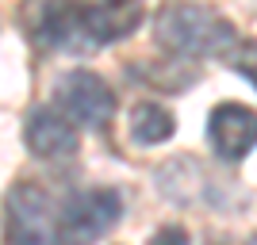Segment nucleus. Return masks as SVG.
<instances>
[{
	"instance_id": "obj_1",
	"label": "nucleus",
	"mask_w": 257,
	"mask_h": 245,
	"mask_svg": "<svg viewBox=\"0 0 257 245\" xmlns=\"http://www.w3.org/2000/svg\"><path fill=\"white\" fill-rule=\"evenodd\" d=\"M154 39L161 50L181 58H226L238 43L234 23L223 20L207 4L192 0H169L154 12Z\"/></svg>"
},
{
	"instance_id": "obj_2",
	"label": "nucleus",
	"mask_w": 257,
	"mask_h": 245,
	"mask_svg": "<svg viewBox=\"0 0 257 245\" xmlns=\"http://www.w3.org/2000/svg\"><path fill=\"white\" fill-rule=\"evenodd\" d=\"M123 218V195L115 188H88L65 199L58 214V245H96Z\"/></svg>"
},
{
	"instance_id": "obj_3",
	"label": "nucleus",
	"mask_w": 257,
	"mask_h": 245,
	"mask_svg": "<svg viewBox=\"0 0 257 245\" xmlns=\"http://www.w3.org/2000/svg\"><path fill=\"white\" fill-rule=\"evenodd\" d=\"M58 111H62L73 127H88V130H104L115 115V92L107 88V81L92 69H69L54 88Z\"/></svg>"
},
{
	"instance_id": "obj_4",
	"label": "nucleus",
	"mask_w": 257,
	"mask_h": 245,
	"mask_svg": "<svg viewBox=\"0 0 257 245\" xmlns=\"http://www.w3.org/2000/svg\"><path fill=\"white\" fill-rule=\"evenodd\" d=\"M12 245H58V211L54 199L31 180L12 184L4 195Z\"/></svg>"
},
{
	"instance_id": "obj_5",
	"label": "nucleus",
	"mask_w": 257,
	"mask_h": 245,
	"mask_svg": "<svg viewBox=\"0 0 257 245\" xmlns=\"http://www.w3.org/2000/svg\"><path fill=\"white\" fill-rule=\"evenodd\" d=\"M207 142L223 161L238 165L257 146V111L246 104H234V100L215 104L207 115Z\"/></svg>"
},
{
	"instance_id": "obj_6",
	"label": "nucleus",
	"mask_w": 257,
	"mask_h": 245,
	"mask_svg": "<svg viewBox=\"0 0 257 245\" xmlns=\"http://www.w3.org/2000/svg\"><path fill=\"white\" fill-rule=\"evenodd\" d=\"M23 142H27V149L35 157L62 161V157H73L77 153L81 134H77V127L54 104H39V107H31V115L23 123Z\"/></svg>"
},
{
	"instance_id": "obj_7",
	"label": "nucleus",
	"mask_w": 257,
	"mask_h": 245,
	"mask_svg": "<svg viewBox=\"0 0 257 245\" xmlns=\"http://www.w3.org/2000/svg\"><path fill=\"white\" fill-rule=\"evenodd\" d=\"M139 23H142V0H96V4H85V31L96 50L131 39L139 31Z\"/></svg>"
},
{
	"instance_id": "obj_8",
	"label": "nucleus",
	"mask_w": 257,
	"mask_h": 245,
	"mask_svg": "<svg viewBox=\"0 0 257 245\" xmlns=\"http://www.w3.org/2000/svg\"><path fill=\"white\" fill-rule=\"evenodd\" d=\"M85 8L81 0H50L43 8V43L65 54H92V39L85 35Z\"/></svg>"
},
{
	"instance_id": "obj_9",
	"label": "nucleus",
	"mask_w": 257,
	"mask_h": 245,
	"mask_svg": "<svg viewBox=\"0 0 257 245\" xmlns=\"http://www.w3.org/2000/svg\"><path fill=\"white\" fill-rule=\"evenodd\" d=\"M173 134H177V119H173L169 107L150 104V100L135 104V111H131V138L139 146H161Z\"/></svg>"
},
{
	"instance_id": "obj_10",
	"label": "nucleus",
	"mask_w": 257,
	"mask_h": 245,
	"mask_svg": "<svg viewBox=\"0 0 257 245\" xmlns=\"http://www.w3.org/2000/svg\"><path fill=\"white\" fill-rule=\"evenodd\" d=\"M226 65H230L234 73H242L249 85L257 88V43H253V39H246V43H234V46H230V54H226Z\"/></svg>"
},
{
	"instance_id": "obj_11",
	"label": "nucleus",
	"mask_w": 257,
	"mask_h": 245,
	"mask_svg": "<svg viewBox=\"0 0 257 245\" xmlns=\"http://www.w3.org/2000/svg\"><path fill=\"white\" fill-rule=\"evenodd\" d=\"M146 245H192V237H188V230H184L181 222H165L150 234Z\"/></svg>"
},
{
	"instance_id": "obj_12",
	"label": "nucleus",
	"mask_w": 257,
	"mask_h": 245,
	"mask_svg": "<svg viewBox=\"0 0 257 245\" xmlns=\"http://www.w3.org/2000/svg\"><path fill=\"white\" fill-rule=\"evenodd\" d=\"M246 245H257V234H253V237H249V241H246Z\"/></svg>"
}]
</instances>
